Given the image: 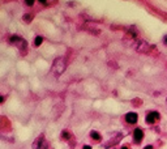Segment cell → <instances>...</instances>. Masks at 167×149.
<instances>
[{"label": "cell", "instance_id": "1", "mask_svg": "<svg viewBox=\"0 0 167 149\" xmlns=\"http://www.w3.org/2000/svg\"><path fill=\"white\" fill-rule=\"evenodd\" d=\"M65 68H67V62H65L64 58H57V59H55L54 64H52V72H54L56 76L63 75Z\"/></svg>", "mask_w": 167, "mask_h": 149}, {"label": "cell", "instance_id": "2", "mask_svg": "<svg viewBox=\"0 0 167 149\" xmlns=\"http://www.w3.org/2000/svg\"><path fill=\"white\" fill-rule=\"evenodd\" d=\"M9 43L11 45H16L18 46V48H21V50H25L26 48V41L24 39V38H21V37H17V35H12L11 38H9Z\"/></svg>", "mask_w": 167, "mask_h": 149}, {"label": "cell", "instance_id": "3", "mask_svg": "<svg viewBox=\"0 0 167 149\" xmlns=\"http://www.w3.org/2000/svg\"><path fill=\"white\" fill-rule=\"evenodd\" d=\"M136 50L140 51V52H146V51L151 50V46L144 39H139L136 43Z\"/></svg>", "mask_w": 167, "mask_h": 149}, {"label": "cell", "instance_id": "4", "mask_svg": "<svg viewBox=\"0 0 167 149\" xmlns=\"http://www.w3.org/2000/svg\"><path fill=\"white\" fill-rule=\"evenodd\" d=\"M47 146H48V144L45 140V136H39L34 141V144H33V148L34 149H47Z\"/></svg>", "mask_w": 167, "mask_h": 149}, {"label": "cell", "instance_id": "5", "mask_svg": "<svg viewBox=\"0 0 167 149\" xmlns=\"http://www.w3.org/2000/svg\"><path fill=\"white\" fill-rule=\"evenodd\" d=\"M157 119H159V114L157 113V111H150L149 114L146 115V118H145V120H146V123L149 124H153L154 122L157 120Z\"/></svg>", "mask_w": 167, "mask_h": 149}, {"label": "cell", "instance_id": "6", "mask_svg": "<svg viewBox=\"0 0 167 149\" xmlns=\"http://www.w3.org/2000/svg\"><path fill=\"white\" fill-rule=\"evenodd\" d=\"M137 119H139V115H137L136 113H128L127 115H125V120H127V123H129V124L137 123Z\"/></svg>", "mask_w": 167, "mask_h": 149}, {"label": "cell", "instance_id": "7", "mask_svg": "<svg viewBox=\"0 0 167 149\" xmlns=\"http://www.w3.org/2000/svg\"><path fill=\"white\" fill-rule=\"evenodd\" d=\"M142 137H144V133H142V129L141 128H136L135 132H133V139L136 143H141Z\"/></svg>", "mask_w": 167, "mask_h": 149}, {"label": "cell", "instance_id": "8", "mask_svg": "<svg viewBox=\"0 0 167 149\" xmlns=\"http://www.w3.org/2000/svg\"><path fill=\"white\" fill-rule=\"evenodd\" d=\"M128 33L130 34V37H132V38H137V29L135 28V26H130L129 29H128Z\"/></svg>", "mask_w": 167, "mask_h": 149}, {"label": "cell", "instance_id": "9", "mask_svg": "<svg viewBox=\"0 0 167 149\" xmlns=\"http://www.w3.org/2000/svg\"><path fill=\"white\" fill-rule=\"evenodd\" d=\"M90 136H91V139H94V140H97V141H101V135H99L97 131H91L90 132Z\"/></svg>", "mask_w": 167, "mask_h": 149}, {"label": "cell", "instance_id": "10", "mask_svg": "<svg viewBox=\"0 0 167 149\" xmlns=\"http://www.w3.org/2000/svg\"><path fill=\"white\" fill-rule=\"evenodd\" d=\"M42 42H43V37L38 35L37 38H35V41H34V45L38 47V46H41V45H42Z\"/></svg>", "mask_w": 167, "mask_h": 149}, {"label": "cell", "instance_id": "11", "mask_svg": "<svg viewBox=\"0 0 167 149\" xmlns=\"http://www.w3.org/2000/svg\"><path fill=\"white\" fill-rule=\"evenodd\" d=\"M31 20H33V16L31 14H29V13L24 14V21L25 22H31Z\"/></svg>", "mask_w": 167, "mask_h": 149}, {"label": "cell", "instance_id": "12", "mask_svg": "<svg viewBox=\"0 0 167 149\" xmlns=\"http://www.w3.org/2000/svg\"><path fill=\"white\" fill-rule=\"evenodd\" d=\"M62 137L65 139V140H69V139H71V135H69L68 131H65V129H64V131L62 132Z\"/></svg>", "mask_w": 167, "mask_h": 149}, {"label": "cell", "instance_id": "13", "mask_svg": "<svg viewBox=\"0 0 167 149\" xmlns=\"http://www.w3.org/2000/svg\"><path fill=\"white\" fill-rule=\"evenodd\" d=\"M25 4H26V5H29V7H33L34 1H33V0H26V1H25Z\"/></svg>", "mask_w": 167, "mask_h": 149}, {"label": "cell", "instance_id": "14", "mask_svg": "<svg viewBox=\"0 0 167 149\" xmlns=\"http://www.w3.org/2000/svg\"><path fill=\"white\" fill-rule=\"evenodd\" d=\"M39 3L42 4V5H48V1H45V0H41Z\"/></svg>", "mask_w": 167, "mask_h": 149}, {"label": "cell", "instance_id": "15", "mask_svg": "<svg viewBox=\"0 0 167 149\" xmlns=\"http://www.w3.org/2000/svg\"><path fill=\"white\" fill-rule=\"evenodd\" d=\"M82 149H91V146H90V145H85V146H84V148H82Z\"/></svg>", "mask_w": 167, "mask_h": 149}, {"label": "cell", "instance_id": "16", "mask_svg": "<svg viewBox=\"0 0 167 149\" xmlns=\"http://www.w3.org/2000/svg\"><path fill=\"white\" fill-rule=\"evenodd\" d=\"M145 149H153V146H151V145H147V146H145Z\"/></svg>", "mask_w": 167, "mask_h": 149}, {"label": "cell", "instance_id": "17", "mask_svg": "<svg viewBox=\"0 0 167 149\" xmlns=\"http://www.w3.org/2000/svg\"><path fill=\"white\" fill-rule=\"evenodd\" d=\"M163 39H164L163 42H164V43H166V45H167V35H164V38H163Z\"/></svg>", "mask_w": 167, "mask_h": 149}, {"label": "cell", "instance_id": "18", "mask_svg": "<svg viewBox=\"0 0 167 149\" xmlns=\"http://www.w3.org/2000/svg\"><path fill=\"white\" fill-rule=\"evenodd\" d=\"M122 149H128V148H127V146H123V148H122Z\"/></svg>", "mask_w": 167, "mask_h": 149}]
</instances>
